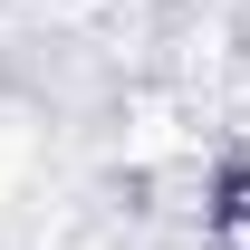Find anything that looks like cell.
Masks as SVG:
<instances>
[{
  "mask_svg": "<svg viewBox=\"0 0 250 250\" xmlns=\"http://www.w3.org/2000/svg\"><path fill=\"white\" fill-rule=\"evenodd\" d=\"M10 173H20V145H10V135H0V192H10Z\"/></svg>",
  "mask_w": 250,
  "mask_h": 250,
  "instance_id": "obj_2",
  "label": "cell"
},
{
  "mask_svg": "<svg viewBox=\"0 0 250 250\" xmlns=\"http://www.w3.org/2000/svg\"><path fill=\"white\" fill-rule=\"evenodd\" d=\"M221 241L250 250V183H231V202H221Z\"/></svg>",
  "mask_w": 250,
  "mask_h": 250,
  "instance_id": "obj_1",
  "label": "cell"
}]
</instances>
